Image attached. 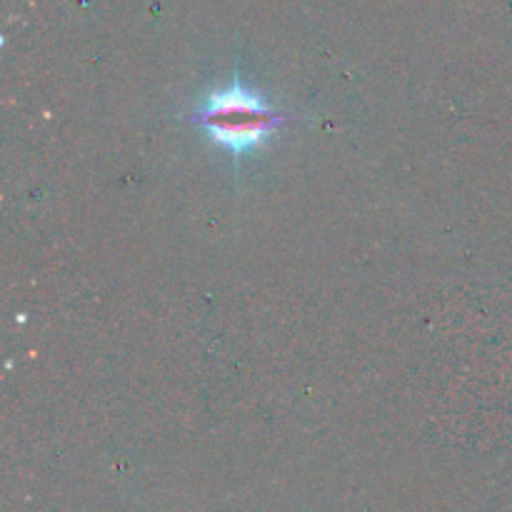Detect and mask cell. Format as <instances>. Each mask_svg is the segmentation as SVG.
Returning a JSON list of instances; mask_svg holds the SVG:
<instances>
[{"instance_id": "obj_1", "label": "cell", "mask_w": 512, "mask_h": 512, "mask_svg": "<svg viewBox=\"0 0 512 512\" xmlns=\"http://www.w3.org/2000/svg\"><path fill=\"white\" fill-rule=\"evenodd\" d=\"M293 115L273 108L260 93L235 75L233 83L215 90L200 108L188 113L190 123L200 125L208 133L210 143L223 148L233 158L235 173L245 155L258 153L270 135L283 128Z\"/></svg>"}]
</instances>
